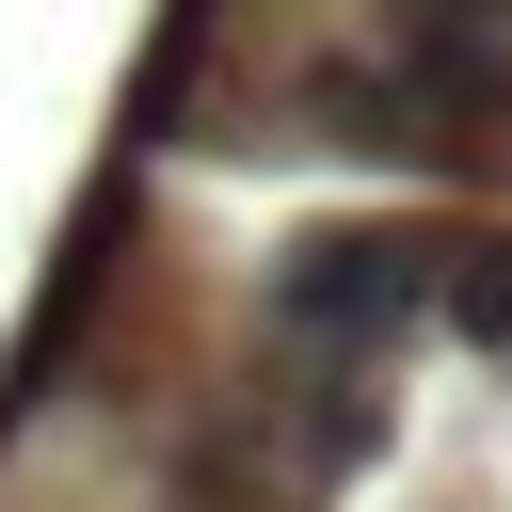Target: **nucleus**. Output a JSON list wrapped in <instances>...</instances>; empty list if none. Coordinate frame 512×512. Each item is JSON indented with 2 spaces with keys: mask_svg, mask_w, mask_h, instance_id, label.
<instances>
[{
  "mask_svg": "<svg viewBox=\"0 0 512 512\" xmlns=\"http://www.w3.org/2000/svg\"><path fill=\"white\" fill-rule=\"evenodd\" d=\"M432 304H448V240L432 224H304L272 256V336L288 352H336V368H368Z\"/></svg>",
  "mask_w": 512,
  "mask_h": 512,
  "instance_id": "nucleus-1",
  "label": "nucleus"
},
{
  "mask_svg": "<svg viewBox=\"0 0 512 512\" xmlns=\"http://www.w3.org/2000/svg\"><path fill=\"white\" fill-rule=\"evenodd\" d=\"M448 320L480 352H512V240H448Z\"/></svg>",
  "mask_w": 512,
  "mask_h": 512,
  "instance_id": "nucleus-2",
  "label": "nucleus"
}]
</instances>
